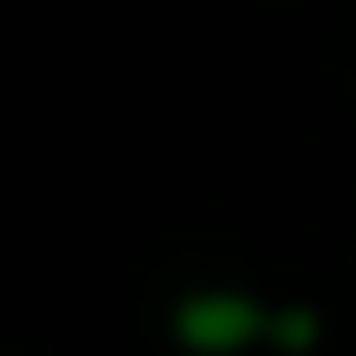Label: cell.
Here are the masks:
<instances>
[{
    "label": "cell",
    "mask_w": 356,
    "mask_h": 356,
    "mask_svg": "<svg viewBox=\"0 0 356 356\" xmlns=\"http://www.w3.org/2000/svg\"><path fill=\"white\" fill-rule=\"evenodd\" d=\"M269 338H275L282 350H307V344L319 338V313H313V307H288V313H269Z\"/></svg>",
    "instance_id": "2"
},
{
    "label": "cell",
    "mask_w": 356,
    "mask_h": 356,
    "mask_svg": "<svg viewBox=\"0 0 356 356\" xmlns=\"http://www.w3.org/2000/svg\"><path fill=\"white\" fill-rule=\"evenodd\" d=\"M175 338L200 356H225L244 350L257 338H269V307H257L250 294H232V288H213V294H194L175 307Z\"/></svg>",
    "instance_id": "1"
}]
</instances>
